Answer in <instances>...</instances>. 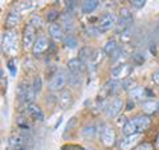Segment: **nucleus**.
<instances>
[{"label":"nucleus","mask_w":159,"mask_h":150,"mask_svg":"<svg viewBox=\"0 0 159 150\" xmlns=\"http://www.w3.org/2000/svg\"><path fill=\"white\" fill-rule=\"evenodd\" d=\"M68 69L70 74H81L84 71V61L80 59H72L70 61H68Z\"/></svg>","instance_id":"nucleus-14"},{"label":"nucleus","mask_w":159,"mask_h":150,"mask_svg":"<svg viewBox=\"0 0 159 150\" xmlns=\"http://www.w3.org/2000/svg\"><path fill=\"white\" fill-rule=\"evenodd\" d=\"M157 32H158V36H159V26H158V29H157Z\"/></svg>","instance_id":"nucleus-40"},{"label":"nucleus","mask_w":159,"mask_h":150,"mask_svg":"<svg viewBox=\"0 0 159 150\" xmlns=\"http://www.w3.org/2000/svg\"><path fill=\"white\" fill-rule=\"evenodd\" d=\"M147 0H130V4L135 8H143Z\"/></svg>","instance_id":"nucleus-32"},{"label":"nucleus","mask_w":159,"mask_h":150,"mask_svg":"<svg viewBox=\"0 0 159 150\" xmlns=\"http://www.w3.org/2000/svg\"><path fill=\"white\" fill-rule=\"evenodd\" d=\"M27 113H28V117H31L34 121H39L41 122L44 120V113L41 110V108L39 105H34V104H29L27 106Z\"/></svg>","instance_id":"nucleus-13"},{"label":"nucleus","mask_w":159,"mask_h":150,"mask_svg":"<svg viewBox=\"0 0 159 150\" xmlns=\"http://www.w3.org/2000/svg\"><path fill=\"white\" fill-rule=\"evenodd\" d=\"M49 48V40L45 36H40L37 37V40L34 41V45L32 48V53L34 56H40Z\"/></svg>","instance_id":"nucleus-11"},{"label":"nucleus","mask_w":159,"mask_h":150,"mask_svg":"<svg viewBox=\"0 0 159 150\" xmlns=\"http://www.w3.org/2000/svg\"><path fill=\"white\" fill-rule=\"evenodd\" d=\"M17 96L25 104H33L34 101V96H36V92H34V89L32 85H29L28 82L23 81L19 84V88H17Z\"/></svg>","instance_id":"nucleus-2"},{"label":"nucleus","mask_w":159,"mask_h":150,"mask_svg":"<svg viewBox=\"0 0 159 150\" xmlns=\"http://www.w3.org/2000/svg\"><path fill=\"white\" fill-rule=\"evenodd\" d=\"M9 148H27L25 146V138L23 136H12L9 138Z\"/></svg>","instance_id":"nucleus-23"},{"label":"nucleus","mask_w":159,"mask_h":150,"mask_svg":"<svg viewBox=\"0 0 159 150\" xmlns=\"http://www.w3.org/2000/svg\"><path fill=\"white\" fill-rule=\"evenodd\" d=\"M66 82H68L66 74L60 71V72H56L52 76L51 81H49L48 88H49V91H51V92H58V91H62V89L65 88Z\"/></svg>","instance_id":"nucleus-3"},{"label":"nucleus","mask_w":159,"mask_h":150,"mask_svg":"<svg viewBox=\"0 0 159 150\" xmlns=\"http://www.w3.org/2000/svg\"><path fill=\"white\" fill-rule=\"evenodd\" d=\"M105 2H109V0H105Z\"/></svg>","instance_id":"nucleus-42"},{"label":"nucleus","mask_w":159,"mask_h":150,"mask_svg":"<svg viewBox=\"0 0 159 150\" xmlns=\"http://www.w3.org/2000/svg\"><path fill=\"white\" fill-rule=\"evenodd\" d=\"M20 20H21V17H20L19 12H15V11H13V12H9V15L7 16L6 24H7V27H8L9 29H12V28H15L16 26H19Z\"/></svg>","instance_id":"nucleus-19"},{"label":"nucleus","mask_w":159,"mask_h":150,"mask_svg":"<svg viewBox=\"0 0 159 150\" xmlns=\"http://www.w3.org/2000/svg\"><path fill=\"white\" fill-rule=\"evenodd\" d=\"M119 17H121V20H123V21H126L129 24L133 21V15L127 8H122L121 11H119Z\"/></svg>","instance_id":"nucleus-25"},{"label":"nucleus","mask_w":159,"mask_h":150,"mask_svg":"<svg viewBox=\"0 0 159 150\" xmlns=\"http://www.w3.org/2000/svg\"><path fill=\"white\" fill-rule=\"evenodd\" d=\"M2 47H3V51L9 54L17 53V35L15 33L12 29H8V31L3 33Z\"/></svg>","instance_id":"nucleus-1"},{"label":"nucleus","mask_w":159,"mask_h":150,"mask_svg":"<svg viewBox=\"0 0 159 150\" xmlns=\"http://www.w3.org/2000/svg\"><path fill=\"white\" fill-rule=\"evenodd\" d=\"M31 24L32 26L34 27V28H40L43 26V23H41V19H40V16H36V15H34V16L32 17V20H31Z\"/></svg>","instance_id":"nucleus-33"},{"label":"nucleus","mask_w":159,"mask_h":150,"mask_svg":"<svg viewBox=\"0 0 159 150\" xmlns=\"http://www.w3.org/2000/svg\"><path fill=\"white\" fill-rule=\"evenodd\" d=\"M64 44H65V47H66V48L73 49V48H76V47H77L78 41H77V39L74 37L73 35H68V36L64 39Z\"/></svg>","instance_id":"nucleus-24"},{"label":"nucleus","mask_w":159,"mask_h":150,"mask_svg":"<svg viewBox=\"0 0 159 150\" xmlns=\"http://www.w3.org/2000/svg\"><path fill=\"white\" fill-rule=\"evenodd\" d=\"M49 33H51L52 39L56 40V41L64 39V29L60 24H56V23L51 24V26H49Z\"/></svg>","instance_id":"nucleus-16"},{"label":"nucleus","mask_w":159,"mask_h":150,"mask_svg":"<svg viewBox=\"0 0 159 150\" xmlns=\"http://www.w3.org/2000/svg\"><path fill=\"white\" fill-rule=\"evenodd\" d=\"M121 87L125 89V91H131L133 88H135V81H134L133 78L127 77V78H125V80H122Z\"/></svg>","instance_id":"nucleus-26"},{"label":"nucleus","mask_w":159,"mask_h":150,"mask_svg":"<svg viewBox=\"0 0 159 150\" xmlns=\"http://www.w3.org/2000/svg\"><path fill=\"white\" fill-rule=\"evenodd\" d=\"M119 88V84L116 81V80H111V81H107L105 85L102 87L101 92H99V100H106L109 97L114 96L117 93Z\"/></svg>","instance_id":"nucleus-8"},{"label":"nucleus","mask_w":159,"mask_h":150,"mask_svg":"<svg viewBox=\"0 0 159 150\" xmlns=\"http://www.w3.org/2000/svg\"><path fill=\"white\" fill-rule=\"evenodd\" d=\"M85 150H93V149H85Z\"/></svg>","instance_id":"nucleus-41"},{"label":"nucleus","mask_w":159,"mask_h":150,"mask_svg":"<svg viewBox=\"0 0 159 150\" xmlns=\"http://www.w3.org/2000/svg\"><path fill=\"white\" fill-rule=\"evenodd\" d=\"M36 28H34L32 24H28V26L24 28L23 32V47L24 49H32L34 45V41H36Z\"/></svg>","instance_id":"nucleus-5"},{"label":"nucleus","mask_w":159,"mask_h":150,"mask_svg":"<svg viewBox=\"0 0 159 150\" xmlns=\"http://www.w3.org/2000/svg\"><path fill=\"white\" fill-rule=\"evenodd\" d=\"M142 110L145 114H154L159 110V102L155 100H148V101L142 102Z\"/></svg>","instance_id":"nucleus-15"},{"label":"nucleus","mask_w":159,"mask_h":150,"mask_svg":"<svg viewBox=\"0 0 159 150\" xmlns=\"http://www.w3.org/2000/svg\"><path fill=\"white\" fill-rule=\"evenodd\" d=\"M133 120H134V122H135V125H137L139 133L147 130V129L150 128V125H151V118L148 117L147 114H141V116H137L135 118H133Z\"/></svg>","instance_id":"nucleus-12"},{"label":"nucleus","mask_w":159,"mask_h":150,"mask_svg":"<svg viewBox=\"0 0 159 150\" xmlns=\"http://www.w3.org/2000/svg\"><path fill=\"white\" fill-rule=\"evenodd\" d=\"M103 52H105L107 56H116L118 52V44L116 43V40H109L103 47Z\"/></svg>","instance_id":"nucleus-22"},{"label":"nucleus","mask_w":159,"mask_h":150,"mask_svg":"<svg viewBox=\"0 0 159 150\" xmlns=\"http://www.w3.org/2000/svg\"><path fill=\"white\" fill-rule=\"evenodd\" d=\"M155 148H157V150H159V134L157 136V141H155Z\"/></svg>","instance_id":"nucleus-38"},{"label":"nucleus","mask_w":159,"mask_h":150,"mask_svg":"<svg viewBox=\"0 0 159 150\" xmlns=\"http://www.w3.org/2000/svg\"><path fill=\"white\" fill-rule=\"evenodd\" d=\"M32 87L34 89V92L39 93L41 92V88H43V81H41V77L40 76H34L33 78V82H32Z\"/></svg>","instance_id":"nucleus-27"},{"label":"nucleus","mask_w":159,"mask_h":150,"mask_svg":"<svg viewBox=\"0 0 159 150\" xmlns=\"http://www.w3.org/2000/svg\"><path fill=\"white\" fill-rule=\"evenodd\" d=\"M122 130H123V133H125V136H131V134L139 133L137 125H135V122H134V120H127V122L122 126Z\"/></svg>","instance_id":"nucleus-21"},{"label":"nucleus","mask_w":159,"mask_h":150,"mask_svg":"<svg viewBox=\"0 0 159 150\" xmlns=\"http://www.w3.org/2000/svg\"><path fill=\"white\" fill-rule=\"evenodd\" d=\"M17 126L21 128V129H28V128H29V124H28V121H27V118L19 117V120H17Z\"/></svg>","instance_id":"nucleus-31"},{"label":"nucleus","mask_w":159,"mask_h":150,"mask_svg":"<svg viewBox=\"0 0 159 150\" xmlns=\"http://www.w3.org/2000/svg\"><path fill=\"white\" fill-rule=\"evenodd\" d=\"M57 17H58V12L57 11H49L47 13V21H49V23H54Z\"/></svg>","instance_id":"nucleus-29"},{"label":"nucleus","mask_w":159,"mask_h":150,"mask_svg":"<svg viewBox=\"0 0 159 150\" xmlns=\"http://www.w3.org/2000/svg\"><path fill=\"white\" fill-rule=\"evenodd\" d=\"M101 139L105 146L107 148H111L114 143H116V139H117V134L116 130L111 128V126H105L102 129V133H101Z\"/></svg>","instance_id":"nucleus-10"},{"label":"nucleus","mask_w":159,"mask_h":150,"mask_svg":"<svg viewBox=\"0 0 159 150\" xmlns=\"http://www.w3.org/2000/svg\"><path fill=\"white\" fill-rule=\"evenodd\" d=\"M8 69L11 71V74H12V76H15V74H16V68H15L13 60H9V61H8Z\"/></svg>","instance_id":"nucleus-35"},{"label":"nucleus","mask_w":159,"mask_h":150,"mask_svg":"<svg viewBox=\"0 0 159 150\" xmlns=\"http://www.w3.org/2000/svg\"><path fill=\"white\" fill-rule=\"evenodd\" d=\"M82 133H84V136H85V137L90 138V137L94 136V133H96V128H94L93 125H90V126H86V128L82 130Z\"/></svg>","instance_id":"nucleus-28"},{"label":"nucleus","mask_w":159,"mask_h":150,"mask_svg":"<svg viewBox=\"0 0 159 150\" xmlns=\"http://www.w3.org/2000/svg\"><path fill=\"white\" fill-rule=\"evenodd\" d=\"M8 150H27V148H9Z\"/></svg>","instance_id":"nucleus-39"},{"label":"nucleus","mask_w":159,"mask_h":150,"mask_svg":"<svg viewBox=\"0 0 159 150\" xmlns=\"http://www.w3.org/2000/svg\"><path fill=\"white\" fill-rule=\"evenodd\" d=\"M72 101H73V97H72V93L69 91H64L61 93V96L57 98V102L60 104V106L62 109H66L69 105L72 104Z\"/></svg>","instance_id":"nucleus-18"},{"label":"nucleus","mask_w":159,"mask_h":150,"mask_svg":"<svg viewBox=\"0 0 159 150\" xmlns=\"http://www.w3.org/2000/svg\"><path fill=\"white\" fill-rule=\"evenodd\" d=\"M123 106H125V102H123L122 98H114L113 101L107 105L106 108V116L109 118H114L117 117L119 113H121V110L123 109Z\"/></svg>","instance_id":"nucleus-7"},{"label":"nucleus","mask_w":159,"mask_h":150,"mask_svg":"<svg viewBox=\"0 0 159 150\" xmlns=\"http://www.w3.org/2000/svg\"><path fill=\"white\" fill-rule=\"evenodd\" d=\"M133 150H154V148H152V145H151V143L143 142V143H141V145H138L137 148H134Z\"/></svg>","instance_id":"nucleus-30"},{"label":"nucleus","mask_w":159,"mask_h":150,"mask_svg":"<svg viewBox=\"0 0 159 150\" xmlns=\"http://www.w3.org/2000/svg\"><path fill=\"white\" fill-rule=\"evenodd\" d=\"M129 97H130V100H143L145 97H148V96H147L146 89H143L141 87H135L131 91H129Z\"/></svg>","instance_id":"nucleus-17"},{"label":"nucleus","mask_w":159,"mask_h":150,"mask_svg":"<svg viewBox=\"0 0 159 150\" xmlns=\"http://www.w3.org/2000/svg\"><path fill=\"white\" fill-rule=\"evenodd\" d=\"M133 72V67L130 64H121V65H117L116 68L111 69V77L113 78H122L125 80L130 76V73Z\"/></svg>","instance_id":"nucleus-9"},{"label":"nucleus","mask_w":159,"mask_h":150,"mask_svg":"<svg viewBox=\"0 0 159 150\" xmlns=\"http://www.w3.org/2000/svg\"><path fill=\"white\" fill-rule=\"evenodd\" d=\"M152 80L157 85H159V69H157V71L152 73Z\"/></svg>","instance_id":"nucleus-36"},{"label":"nucleus","mask_w":159,"mask_h":150,"mask_svg":"<svg viewBox=\"0 0 159 150\" xmlns=\"http://www.w3.org/2000/svg\"><path fill=\"white\" fill-rule=\"evenodd\" d=\"M126 109H127V110H131V109H134V102H133V104H131V101L129 102V104H127V108H126Z\"/></svg>","instance_id":"nucleus-37"},{"label":"nucleus","mask_w":159,"mask_h":150,"mask_svg":"<svg viewBox=\"0 0 159 150\" xmlns=\"http://www.w3.org/2000/svg\"><path fill=\"white\" fill-rule=\"evenodd\" d=\"M117 23H118V20H117V16L114 13H105L98 20V31L99 32H107L116 27Z\"/></svg>","instance_id":"nucleus-4"},{"label":"nucleus","mask_w":159,"mask_h":150,"mask_svg":"<svg viewBox=\"0 0 159 150\" xmlns=\"http://www.w3.org/2000/svg\"><path fill=\"white\" fill-rule=\"evenodd\" d=\"M141 137H142L141 133L126 136L125 138L121 139V142H119V150H133L134 148H137V143L141 141Z\"/></svg>","instance_id":"nucleus-6"},{"label":"nucleus","mask_w":159,"mask_h":150,"mask_svg":"<svg viewBox=\"0 0 159 150\" xmlns=\"http://www.w3.org/2000/svg\"><path fill=\"white\" fill-rule=\"evenodd\" d=\"M98 7V0H84L82 2V12L84 13H92Z\"/></svg>","instance_id":"nucleus-20"},{"label":"nucleus","mask_w":159,"mask_h":150,"mask_svg":"<svg viewBox=\"0 0 159 150\" xmlns=\"http://www.w3.org/2000/svg\"><path fill=\"white\" fill-rule=\"evenodd\" d=\"M133 60H134V63L137 64V65H141V64L145 63V57L142 56V54H139V53H135L133 56Z\"/></svg>","instance_id":"nucleus-34"}]
</instances>
